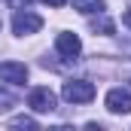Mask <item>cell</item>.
<instances>
[{
    "label": "cell",
    "instance_id": "5bb4252c",
    "mask_svg": "<svg viewBox=\"0 0 131 131\" xmlns=\"http://www.w3.org/2000/svg\"><path fill=\"white\" fill-rule=\"evenodd\" d=\"M125 25H131V6H128V12H125V18H122Z\"/></svg>",
    "mask_w": 131,
    "mask_h": 131
},
{
    "label": "cell",
    "instance_id": "52a82bcc",
    "mask_svg": "<svg viewBox=\"0 0 131 131\" xmlns=\"http://www.w3.org/2000/svg\"><path fill=\"white\" fill-rule=\"evenodd\" d=\"M9 131H43V128L31 116H15V119H9Z\"/></svg>",
    "mask_w": 131,
    "mask_h": 131
},
{
    "label": "cell",
    "instance_id": "30bf717a",
    "mask_svg": "<svg viewBox=\"0 0 131 131\" xmlns=\"http://www.w3.org/2000/svg\"><path fill=\"white\" fill-rule=\"evenodd\" d=\"M15 104H18L15 95H12V92H6V89L0 85V113H3V110H9V107H15Z\"/></svg>",
    "mask_w": 131,
    "mask_h": 131
},
{
    "label": "cell",
    "instance_id": "ba28073f",
    "mask_svg": "<svg viewBox=\"0 0 131 131\" xmlns=\"http://www.w3.org/2000/svg\"><path fill=\"white\" fill-rule=\"evenodd\" d=\"M104 0H73V9H79V12H85V15H92V12H104Z\"/></svg>",
    "mask_w": 131,
    "mask_h": 131
},
{
    "label": "cell",
    "instance_id": "6da1fadb",
    "mask_svg": "<svg viewBox=\"0 0 131 131\" xmlns=\"http://www.w3.org/2000/svg\"><path fill=\"white\" fill-rule=\"evenodd\" d=\"M61 95H64V101H70V104H89V101L95 98V85H92L89 79H70V82H64Z\"/></svg>",
    "mask_w": 131,
    "mask_h": 131
},
{
    "label": "cell",
    "instance_id": "277c9868",
    "mask_svg": "<svg viewBox=\"0 0 131 131\" xmlns=\"http://www.w3.org/2000/svg\"><path fill=\"white\" fill-rule=\"evenodd\" d=\"M55 49H58V55H61V58H76V55L82 52V40H79L76 34L64 31V34H58V40H55Z\"/></svg>",
    "mask_w": 131,
    "mask_h": 131
},
{
    "label": "cell",
    "instance_id": "8fae6325",
    "mask_svg": "<svg viewBox=\"0 0 131 131\" xmlns=\"http://www.w3.org/2000/svg\"><path fill=\"white\" fill-rule=\"evenodd\" d=\"M85 131H107V128H104L101 122H89V125H85Z\"/></svg>",
    "mask_w": 131,
    "mask_h": 131
},
{
    "label": "cell",
    "instance_id": "8992f818",
    "mask_svg": "<svg viewBox=\"0 0 131 131\" xmlns=\"http://www.w3.org/2000/svg\"><path fill=\"white\" fill-rule=\"evenodd\" d=\"M0 79H3V82H12V85H25L28 67L18 64V61H3V64H0Z\"/></svg>",
    "mask_w": 131,
    "mask_h": 131
},
{
    "label": "cell",
    "instance_id": "7a4b0ae2",
    "mask_svg": "<svg viewBox=\"0 0 131 131\" xmlns=\"http://www.w3.org/2000/svg\"><path fill=\"white\" fill-rule=\"evenodd\" d=\"M40 28H43V18H40L37 12H28V9H25V12L18 9L15 18H12V31L18 34V37H25V34H37Z\"/></svg>",
    "mask_w": 131,
    "mask_h": 131
},
{
    "label": "cell",
    "instance_id": "9c48e42d",
    "mask_svg": "<svg viewBox=\"0 0 131 131\" xmlns=\"http://www.w3.org/2000/svg\"><path fill=\"white\" fill-rule=\"evenodd\" d=\"M92 31H95V34H113V31H116V25H113L107 15H101V18L92 21Z\"/></svg>",
    "mask_w": 131,
    "mask_h": 131
},
{
    "label": "cell",
    "instance_id": "5b68a950",
    "mask_svg": "<svg viewBox=\"0 0 131 131\" xmlns=\"http://www.w3.org/2000/svg\"><path fill=\"white\" fill-rule=\"evenodd\" d=\"M104 104H107L110 113H131V92H125V89H110L107 98H104Z\"/></svg>",
    "mask_w": 131,
    "mask_h": 131
},
{
    "label": "cell",
    "instance_id": "7c38bea8",
    "mask_svg": "<svg viewBox=\"0 0 131 131\" xmlns=\"http://www.w3.org/2000/svg\"><path fill=\"white\" fill-rule=\"evenodd\" d=\"M49 131H73V128H67V125H55V128H49Z\"/></svg>",
    "mask_w": 131,
    "mask_h": 131
},
{
    "label": "cell",
    "instance_id": "4fadbf2b",
    "mask_svg": "<svg viewBox=\"0 0 131 131\" xmlns=\"http://www.w3.org/2000/svg\"><path fill=\"white\" fill-rule=\"evenodd\" d=\"M49 6H64V0H46Z\"/></svg>",
    "mask_w": 131,
    "mask_h": 131
},
{
    "label": "cell",
    "instance_id": "9a60e30c",
    "mask_svg": "<svg viewBox=\"0 0 131 131\" xmlns=\"http://www.w3.org/2000/svg\"><path fill=\"white\" fill-rule=\"evenodd\" d=\"M12 6H21V3H31V0H9Z\"/></svg>",
    "mask_w": 131,
    "mask_h": 131
},
{
    "label": "cell",
    "instance_id": "3957f363",
    "mask_svg": "<svg viewBox=\"0 0 131 131\" xmlns=\"http://www.w3.org/2000/svg\"><path fill=\"white\" fill-rule=\"evenodd\" d=\"M55 104H58V101H55V95H52L46 85L34 89L31 95H28V107H34L37 113H52V110H55Z\"/></svg>",
    "mask_w": 131,
    "mask_h": 131
}]
</instances>
